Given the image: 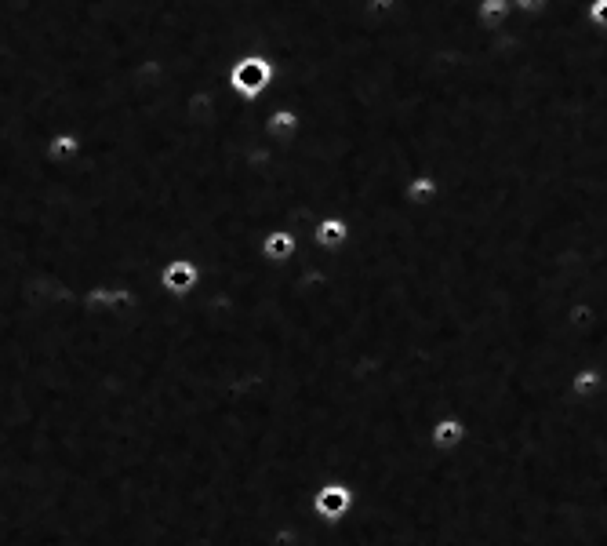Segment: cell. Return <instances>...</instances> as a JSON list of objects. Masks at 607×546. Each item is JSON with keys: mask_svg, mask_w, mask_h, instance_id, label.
<instances>
[{"mask_svg": "<svg viewBox=\"0 0 607 546\" xmlns=\"http://www.w3.org/2000/svg\"><path fill=\"white\" fill-rule=\"evenodd\" d=\"M299 132H302V117H299V110H291V106H269L266 117H262V135L273 139L277 146L295 142Z\"/></svg>", "mask_w": 607, "mask_h": 546, "instance_id": "obj_4", "label": "cell"}, {"mask_svg": "<svg viewBox=\"0 0 607 546\" xmlns=\"http://www.w3.org/2000/svg\"><path fill=\"white\" fill-rule=\"evenodd\" d=\"M226 84L233 91V99L251 106V102H259L262 95L273 91V84H277V62L262 55V51H244V55L229 62Z\"/></svg>", "mask_w": 607, "mask_h": 546, "instance_id": "obj_1", "label": "cell"}, {"mask_svg": "<svg viewBox=\"0 0 607 546\" xmlns=\"http://www.w3.org/2000/svg\"><path fill=\"white\" fill-rule=\"evenodd\" d=\"M400 11V0H360V15L368 22H389Z\"/></svg>", "mask_w": 607, "mask_h": 546, "instance_id": "obj_11", "label": "cell"}, {"mask_svg": "<svg viewBox=\"0 0 607 546\" xmlns=\"http://www.w3.org/2000/svg\"><path fill=\"white\" fill-rule=\"evenodd\" d=\"M197 281H200V266H197V259H190V255H175V259L164 266V273H160V284L175 295L190 292Z\"/></svg>", "mask_w": 607, "mask_h": 546, "instance_id": "obj_6", "label": "cell"}, {"mask_svg": "<svg viewBox=\"0 0 607 546\" xmlns=\"http://www.w3.org/2000/svg\"><path fill=\"white\" fill-rule=\"evenodd\" d=\"M349 510V492L346 488H328L324 496H320V514L324 517H342Z\"/></svg>", "mask_w": 607, "mask_h": 546, "instance_id": "obj_12", "label": "cell"}, {"mask_svg": "<svg viewBox=\"0 0 607 546\" xmlns=\"http://www.w3.org/2000/svg\"><path fill=\"white\" fill-rule=\"evenodd\" d=\"M586 22L597 33H607V0H586Z\"/></svg>", "mask_w": 607, "mask_h": 546, "instance_id": "obj_13", "label": "cell"}, {"mask_svg": "<svg viewBox=\"0 0 607 546\" xmlns=\"http://www.w3.org/2000/svg\"><path fill=\"white\" fill-rule=\"evenodd\" d=\"M80 150H84V135L80 132H55L48 139V146H44V161L48 164H73L80 157Z\"/></svg>", "mask_w": 607, "mask_h": 546, "instance_id": "obj_8", "label": "cell"}, {"mask_svg": "<svg viewBox=\"0 0 607 546\" xmlns=\"http://www.w3.org/2000/svg\"><path fill=\"white\" fill-rule=\"evenodd\" d=\"M549 8V0H513V11L520 15H542Z\"/></svg>", "mask_w": 607, "mask_h": 546, "instance_id": "obj_14", "label": "cell"}, {"mask_svg": "<svg viewBox=\"0 0 607 546\" xmlns=\"http://www.w3.org/2000/svg\"><path fill=\"white\" fill-rule=\"evenodd\" d=\"M466 434H469L466 419H458V415H444V419H437V423H433V430H429V441H433V448H440V452H455V448L466 445Z\"/></svg>", "mask_w": 607, "mask_h": 546, "instance_id": "obj_7", "label": "cell"}, {"mask_svg": "<svg viewBox=\"0 0 607 546\" xmlns=\"http://www.w3.org/2000/svg\"><path fill=\"white\" fill-rule=\"evenodd\" d=\"M473 19L484 33L502 30L513 19V0H473Z\"/></svg>", "mask_w": 607, "mask_h": 546, "instance_id": "obj_9", "label": "cell"}, {"mask_svg": "<svg viewBox=\"0 0 607 546\" xmlns=\"http://www.w3.org/2000/svg\"><path fill=\"white\" fill-rule=\"evenodd\" d=\"M440 179L433 172H411L400 186V201L408 204L411 212H429V208H437L440 201Z\"/></svg>", "mask_w": 607, "mask_h": 546, "instance_id": "obj_2", "label": "cell"}, {"mask_svg": "<svg viewBox=\"0 0 607 546\" xmlns=\"http://www.w3.org/2000/svg\"><path fill=\"white\" fill-rule=\"evenodd\" d=\"M571 390H575L578 397H597L600 390H604V372H600V368H582V372H575V379H571Z\"/></svg>", "mask_w": 607, "mask_h": 546, "instance_id": "obj_10", "label": "cell"}, {"mask_svg": "<svg viewBox=\"0 0 607 546\" xmlns=\"http://www.w3.org/2000/svg\"><path fill=\"white\" fill-rule=\"evenodd\" d=\"M349 237H353V226H349L346 215H320L317 223H313V244H317V252L324 255H339L346 252Z\"/></svg>", "mask_w": 607, "mask_h": 546, "instance_id": "obj_3", "label": "cell"}, {"mask_svg": "<svg viewBox=\"0 0 607 546\" xmlns=\"http://www.w3.org/2000/svg\"><path fill=\"white\" fill-rule=\"evenodd\" d=\"M259 252L266 263H291L295 252H299V237L288 226H273V230H266L259 237Z\"/></svg>", "mask_w": 607, "mask_h": 546, "instance_id": "obj_5", "label": "cell"}]
</instances>
